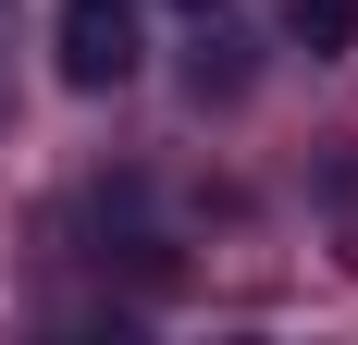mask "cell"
Wrapping results in <instances>:
<instances>
[{"mask_svg":"<svg viewBox=\"0 0 358 345\" xmlns=\"http://www.w3.org/2000/svg\"><path fill=\"white\" fill-rule=\"evenodd\" d=\"M136 62H148V13L136 0H62L50 13V74H62L74 99H111Z\"/></svg>","mask_w":358,"mask_h":345,"instance_id":"1","label":"cell"},{"mask_svg":"<svg viewBox=\"0 0 358 345\" xmlns=\"http://www.w3.org/2000/svg\"><path fill=\"white\" fill-rule=\"evenodd\" d=\"M285 37L309 50V62H346L358 50V0H285Z\"/></svg>","mask_w":358,"mask_h":345,"instance_id":"2","label":"cell"}]
</instances>
